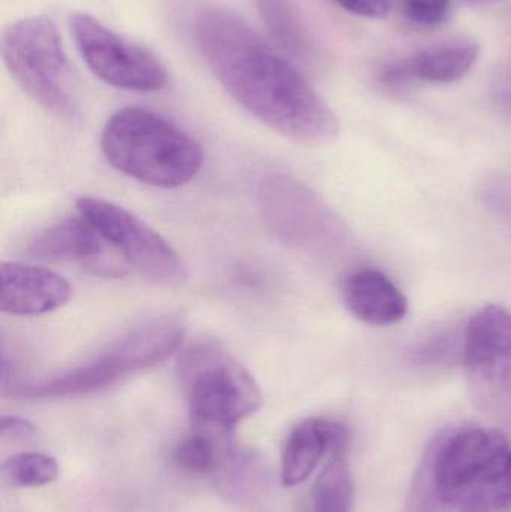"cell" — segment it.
<instances>
[{
	"label": "cell",
	"instance_id": "ba28073f",
	"mask_svg": "<svg viewBox=\"0 0 511 512\" xmlns=\"http://www.w3.org/2000/svg\"><path fill=\"white\" fill-rule=\"evenodd\" d=\"M69 27L78 53L99 80L129 92H159L167 86V68L143 45L129 41L87 12H74Z\"/></svg>",
	"mask_w": 511,
	"mask_h": 512
},
{
	"label": "cell",
	"instance_id": "44dd1931",
	"mask_svg": "<svg viewBox=\"0 0 511 512\" xmlns=\"http://www.w3.org/2000/svg\"><path fill=\"white\" fill-rule=\"evenodd\" d=\"M341 8L351 14L365 18H384L389 15V0H335Z\"/></svg>",
	"mask_w": 511,
	"mask_h": 512
},
{
	"label": "cell",
	"instance_id": "ac0fdd59",
	"mask_svg": "<svg viewBox=\"0 0 511 512\" xmlns=\"http://www.w3.org/2000/svg\"><path fill=\"white\" fill-rule=\"evenodd\" d=\"M219 436L194 430L192 435L183 439L174 450V462L183 471L191 474L204 475L215 471L218 465V450L216 439Z\"/></svg>",
	"mask_w": 511,
	"mask_h": 512
},
{
	"label": "cell",
	"instance_id": "9c48e42d",
	"mask_svg": "<svg viewBox=\"0 0 511 512\" xmlns=\"http://www.w3.org/2000/svg\"><path fill=\"white\" fill-rule=\"evenodd\" d=\"M462 361L477 390H511V312L489 304L474 313L465 328Z\"/></svg>",
	"mask_w": 511,
	"mask_h": 512
},
{
	"label": "cell",
	"instance_id": "8992f818",
	"mask_svg": "<svg viewBox=\"0 0 511 512\" xmlns=\"http://www.w3.org/2000/svg\"><path fill=\"white\" fill-rule=\"evenodd\" d=\"M2 56L15 83L35 104L62 119L77 114L71 68L51 18L32 15L8 26Z\"/></svg>",
	"mask_w": 511,
	"mask_h": 512
},
{
	"label": "cell",
	"instance_id": "9a60e30c",
	"mask_svg": "<svg viewBox=\"0 0 511 512\" xmlns=\"http://www.w3.org/2000/svg\"><path fill=\"white\" fill-rule=\"evenodd\" d=\"M354 486L345 453L332 454L309 493L305 512H351Z\"/></svg>",
	"mask_w": 511,
	"mask_h": 512
},
{
	"label": "cell",
	"instance_id": "e0dca14e",
	"mask_svg": "<svg viewBox=\"0 0 511 512\" xmlns=\"http://www.w3.org/2000/svg\"><path fill=\"white\" fill-rule=\"evenodd\" d=\"M2 474L14 487H44L59 477V463L42 453H21L3 462Z\"/></svg>",
	"mask_w": 511,
	"mask_h": 512
},
{
	"label": "cell",
	"instance_id": "277c9868",
	"mask_svg": "<svg viewBox=\"0 0 511 512\" xmlns=\"http://www.w3.org/2000/svg\"><path fill=\"white\" fill-rule=\"evenodd\" d=\"M185 324L179 316H159L138 325L66 372L41 381L9 382L3 393L21 399H57L98 393L123 379L158 366L182 345Z\"/></svg>",
	"mask_w": 511,
	"mask_h": 512
},
{
	"label": "cell",
	"instance_id": "7c38bea8",
	"mask_svg": "<svg viewBox=\"0 0 511 512\" xmlns=\"http://www.w3.org/2000/svg\"><path fill=\"white\" fill-rule=\"evenodd\" d=\"M350 433L329 418H309L297 424L282 451L281 480L285 487L305 483L327 453H345Z\"/></svg>",
	"mask_w": 511,
	"mask_h": 512
},
{
	"label": "cell",
	"instance_id": "ffe728a7",
	"mask_svg": "<svg viewBox=\"0 0 511 512\" xmlns=\"http://www.w3.org/2000/svg\"><path fill=\"white\" fill-rule=\"evenodd\" d=\"M0 438L5 442H17V444H27L38 438L36 427L29 421L18 417L0 418Z\"/></svg>",
	"mask_w": 511,
	"mask_h": 512
},
{
	"label": "cell",
	"instance_id": "4fadbf2b",
	"mask_svg": "<svg viewBox=\"0 0 511 512\" xmlns=\"http://www.w3.org/2000/svg\"><path fill=\"white\" fill-rule=\"evenodd\" d=\"M342 298L356 318L378 327L398 324L408 312L404 292L377 268L362 267L347 274Z\"/></svg>",
	"mask_w": 511,
	"mask_h": 512
},
{
	"label": "cell",
	"instance_id": "6da1fadb",
	"mask_svg": "<svg viewBox=\"0 0 511 512\" xmlns=\"http://www.w3.org/2000/svg\"><path fill=\"white\" fill-rule=\"evenodd\" d=\"M195 39L225 92L267 128L305 146L332 143L339 119L309 81L228 9H201Z\"/></svg>",
	"mask_w": 511,
	"mask_h": 512
},
{
	"label": "cell",
	"instance_id": "7402d4cb",
	"mask_svg": "<svg viewBox=\"0 0 511 512\" xmlns=\"http://www.w3.org/2000/svg\"><path fill=\"white\" fill-rule=\"evenodd\" d=\"M459 512H489L486 508L480 507V505H467L462 507Z\"/></svg>",
	"mask_w": 511,
	"mask_h": 512
},
{
	"label": "cell",
	"instance_id": "8fae6325",
	"mask_svg": "<svg viewBox=\"0 0 511 512\" xmlns=\"http://www.w3.org/2000/svg\"><path fill=\"white\" fill-rule=\"evenodd\" d=\"M71 285L48 268L24 262L0 264V310L14 316L54 312L68 303Z\"/></svg>",
	"mask_w": 511,
	"mask_h": 512
},
{
	"label": "cell",
	"instance_id": "3957f363",
	"mask_svg": "<svg viewBox=\"0 0 511 512\" xmlns=\"http://www.w3.org/2000/svg\"><path fill=\"white\" fill-rule=\"evenodd\" d=\"M101 149L117 171L155 188H180L203 167L200 144L176 123L146 108L116 111L105 123Z\"/></svg>",
	"mask_w": 511,
	"mask_h": 512
},
{
	"label": "cell",
	"instance_id": "30bf717a",
	"mask_svg": "<svg viewBox=\"0 0 511 512\" xmlns=\"http://www.w3.org/2000/svg\"><path fill=\"white\" fill-rule=\"evenodd\" d=\"M78 215L45 228L29 243L30 255L54 262H77L104 276H123L125 268L111 256L113 249Z\"/></svg>",
	"mask_w": 511,
	"mask_h": 512
},
{
	"label": "cell",
	"instance_id": "52a82bcc",
	"mask_svg": "<svg viewBox=\"0 0 511 512\" xmlns=\"http://www.w3.org/2000/svg\"><path fill=\"white\" fill-rule=\"evenodd\" d=\"M77 212L108 248L141 276L159 283H180L186 267L177 252L138 216L102 198L81 197Z\"/></svg>",
	"mask_w": 511,
	"mask_h": 512
},
{
	"label": "cell",
	"instance_id": "5bb4252c",
	"mask_svg": "<svg viewBox=\"0 0 511 512\" xmlns=\"http://www.w3.org/2000/svg\"><path fill=\"white\" fill-rule=\"evenodd\" d=\"M482 48L473 39H453L423 48L408 59L414 80L452 84L464 80L479 62Z\"/></svg>",
	"mask_w": 511,
	"mask_h": 512
},
{
	"label": "cell",
	"instance_id": "2e32d148",
	"mask_svg": "<svg viewBox=\"0 0 511 512\" xmlns=\"http://www.w3.org/2000/svg\"><path fill=\"white\" fill-rule=\"evenodd\" d=\"M255 3L273 39L290 53L305 56L309 51L308 33L291 0H255Z\"/></svg>",
	"mask_w": 511,
	"mask_h": 512
},
{
	"label": "cell",
	"instance_id": "d6986e66",
	"mask_svg": "<svg viewBox=\"0 0 511 512\" xmlns=\"http://www.w3.org/2000/svg\"><path fill=\"white\" fill-rule=\"evenodd\" d=\"M402 5L405 15L420 26H438L450 11V0H402Z\"/></svg>",
	"mask_w": 511,
	"mask_h": 512
},
{
	"label": "cell",
	"instance_id": "7a4b0ae2",
	"mask_svg": "<svg viewBox=\"0 0 511 512\" xmlns=\"http://www.w3.org/2000/svg\"><path fill=\"white\" fill-rule=\"evenodd\" d=\"M480 505L511 510V447L498 430L465 426L441 435L426 451L408 512Z\"/></svg>",
	"mask_w": 511,
	"mask_h": 512
},
{
	"label": "cell",
	"instance_id": "5b68a950",
	"mask_svg": "<svg viewBox=\"0 0 511 512\" xmlns=\"http://www.w3.org/2000/svg\"><path fill=\"white\" fill-rule=\"evenodd\" d=\"M194 430L228 438L237 423L261 405L257 382L221 343L198 339L177 360Z\"/></svg>",
	"mask_w": 511,
	"mask_h": 512
}]
</instances>
